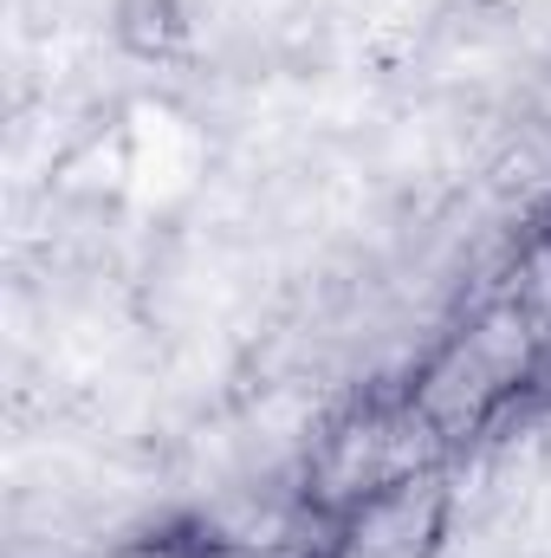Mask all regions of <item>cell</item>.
<instances>
[{"instance_id": "1", "label": "cell", "mask_w": 551, "mask_h": 558, "mask_svg": "<svg viewBox=\"0 0 551 558\" xmlns=\"http://www.w3.org/2000/svg\"><path fill=\"white\" fill-rule=\"evenodd\" d=\"M396 397L403 390H364L338 416L318 422V435L298 454V500L311 513L351 520L383 487H396Z\"/></svg>"}, {"instance_id": "2", "label": "cell", "mask_w": 551, "mask_h": 558, "mask_svg": "<svg viewBox=\"0 0 551 558\" xmlns=\"http://www.w3.org/2000/svg\"><path fill=\"white\" fill-rule=\"evenodd\" d=\"M500 390H506V377L480 357V344L467 331L434 338L421 351V364L409 371V403L448 435V448H474L480 441V428L493 416Z\"/></svg>"}, {"instance_id": "3", "label": "cell", "mask_w": 551, "mask_h": 558, "mask_svg": "<svg viewBox=\"0 0 551 558\" xmlns=\"http://www.w3.org/2000/svg\"><path fill=\"white\" fill-rule=\"evenodd\" d=\"M111 46L131 65H188L195 7L188 0H111Z\"/></svg>"}]
</instances>
